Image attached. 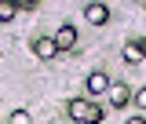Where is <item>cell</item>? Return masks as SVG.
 I'll return each mask as SVG.
<instances>
[{"instance_id":"cell-1","label":"cell","mask_w":146,"mask_h":124,"mask_svg":"<svg viewBox=\"0 0 146 124\" xmlns=\"http://www.w3.org/2000/svg\"><path fill=\"white\" fill-rule=\"evenodd\" d=\"M66 113H70L73 121H80V124H102L106 121L102 106H95V102H88V99H73L70 106H66Z\"/></svg>"},{"instance_id":"cell-2","label":"cell","mask_w":146,"mask_h":124,"mask_svg":"<svg viewBox=\"0 0 146 124\" xmlns=\"http://www.w3.org/2000/svg\"><path fill=\"white\" fill-rule=\"evenodd\" d=\"M51 40H55L58 51H73V44H77V29H73V26H58V33H55Z\"/></svg>"},{"instance_id":"cell-3","label":"cell","mask_w":146,"mask_h":124,"mask_svg":"<svg viewBox=\"0 0 146 124\" xmlns=\"http://www.w3.org/2000/svg\"><path fill=\"white\" fill-rule=\"evenodd\" d=\"M84 18H88L91 26H106L110 22V7L106 4H88V7H84Z\"/></svg>"},{"instance_id":"cell-4","label":"cell","mask_w":146,"mask_h":124,"mask_svg":"<svg viewBox=\"0 0 146 124\" xmlns=\"http://www.w3.org/2000/svg\"><path fill=\"white\" fill-rule=\"evenodd\" d=\"M106 95H110V106H128V99H131V88H128V84H110L106 88Z\"/></svg>"},{"instance_id":"cell-5","label":"cell","mask_w":146,"mask_h":124,"mask_svg":"<svg viewBox=\"0 0 146 124\" xmlns=\"http://www.w3.org/2000/svg\"><path fill=\"white\" fill-rule=\"evenodd\" d=\"M33 51H36V58H55L58 48H55L51 36H40V40H33Z\"/></svg>"},{"instance_id":"cell-6","label":"cell","mask_w":146,"mask_h":124,"mask_svg":"<svg viewBox=\"0 0 146 124\" xmlns=\"http://www.w3.org/2000/svg\"><path fill=\"white\" fill-rule=\"evenodd\" d=\"M106 88H110V77H106L102 70L88 77V95H106Z\"/></svg>"},{"instance_id":"cell-7","label":"cell","mask_w":146,"mask_h":124,"mask_svg":"<svg viewBox=\"0 0 146 124\" xmlns=\"http://www.w3.org/2000/svg\"><path fill=\"white\" fill-rule=\"evenodd\" d=\"M124 62H131V66H139V62H143V40L124 44Z\"/></svg>"},{"instance_id":"cell-8","label":"cell","mask_w":146,"mask_h":124,"mask_svg":"<svg viewBox=\"0 0 146 124\" xmlns=\"http://www.w3.org/2000/svg\"><path fill=\"white\" fill-rule=\"evenodd\" d=\"M18 11V0H0V22H11Z\"/></svg>"},{"instance_id":"cell-9","label":"cell","mask_w":146,"mask_h":124,"mask_svg":"<svg viewBox=\"0 0 146 124\" xmlns=\"http://www.w3.org/2000/svg\"><path fill=\"white\" fill-rule=\"evenodd\" d=\"M11 124H29V113H26V109H15V113H11Z\"/></svg>"},{"instance_id":"cell-10","label":"cell","mask_w":146,"mask_h":124,"mask_svg":"<svg viewBox=\"0 0 146 124\" xmlns=\"http://www.w3.org/2000/svg\"><path fill=\"white\" fill-rule=\"evenodd\" d=\"M124 124H146V121H143V113H135V117H128Z\"/></svg>"},{"instance_id":"cell-11","label":"cell","mask_w":146,"mask_h":124,"mask_svg":"<svg viewBox=\"0 0 146 124\" xmlns=\"http://www.w3.org/2000/svg\"><path fill=\"white\" fill-rule=\"evenodd\" d=\"M22 4H40V0H22Z\"/></svg>"}]
</instances>
